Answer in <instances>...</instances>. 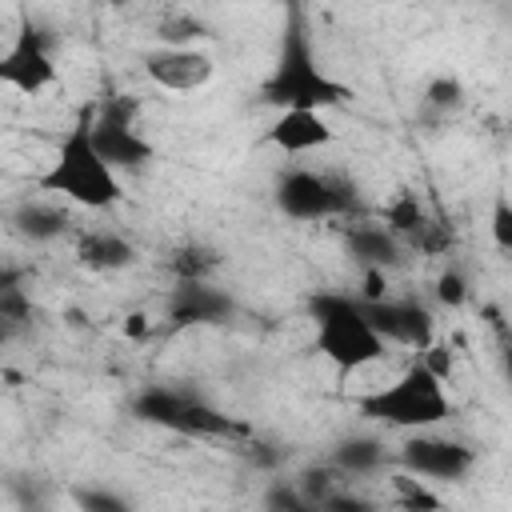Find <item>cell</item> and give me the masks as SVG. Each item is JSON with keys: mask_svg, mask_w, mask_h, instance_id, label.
Wrapping results in <instances>:
<instances>
[{"mask_svg": "<svg viewBox=\"0 0 512 512\" xmlns=\"http://www.w3.org/2000/svg\"><path fill=\"white\" fill-rule=\"evenodd\" d=\"M312 316H316V348L324 360L336 364V372H356L384 356V340L364 320L356 296L320 292L312 300Z\"/></svg>", "mask_w": 512, "mask_h": 512, "instance_id": "3", "label": "cell"}, {"mask_svg": "<svg viewBox=\"0 0 512 512\" xmlns=\"http://www.w3.org/2000/svg\"><path fill=\"white\" fill-rule=\"evenodd\" d=\"M392 492H396V504L404 512H440V496L424 480H416L408 472H396L392 476Z\"/></svg>", "mask_w": 512, "mask_h": 512, "instance_id": "19", "label": "cell"}, {"mask_svg": "<svg viewBox=\"0 0 512 512\" xmlns=\"http://www.w3.org/2000/svg\"><path fill=\"white\" fill-rule=\"evenodd\" d=\"M424 100H428V108H436V112H452V108L464 104V88H460L456 76H436V80L424 88Z\"/></svg>", "mask_w": 512, "mask_h": 512, "instance_id": "25", "label": "cell"}, {"mask_svg": "<svg viewBox=\"0 0 512 512\" xmlns=\"http://www.w3.org/2000/svg\"><path fill=\"white\" fill-rule=\"evenodd\" d=\"M316 512H380V508L360 492H332Z\"/></svg>", "mask_w": 512, "mask_h": 512, "instance_id": "29", "label": "cell"}, {"mask_svg": "<svg viewBox=\"0 0 512 512\" xmlns=\"http://www.w3.org/2000/svg\"><path fill=\"white\" fill-rule=\"evenodd\" d=\"M184 400H188V396H180V392H172V388L152 384V388H140V392H136L132 412H136V420H144V424H156V428L176 432L180 412H184Z\"/></svg>", "mask_w": 512, "mask_h": 512, "instance_id": "16", "label": "cell"}, {"mask_svg": "<svg viewBox=\"0 0 512 512\" xmlns=\"http://www.w3.org/2000/svg\"><path fill=\"white\" fill-rule=\"evenodd\" d=\"M124 332H128V336H144V332H148V316H144V312H132V316L124 320Z\"/></svg>", "mask_w": 512, "mask_h": 512, "instance_id": "31", "label": "cell"}, {"mask_svg": "<svg viewBox=\"0 0 512 512\" xmlns=\"http://www.w3.org/2000/svg\"><path fill=\"white\" fill-rule=\"evenodd\" d=\"M420 364H424L440 384L452 376V352H448L444 344H428V348H424V356H420Z\"/></svg>", "mask_w": 512, "mask_h": 512, "instance_id": "30", "label": "cell"}, {"mask_svg": "<svg viewBox=\"0 0 512 512\" xmlns=\"http://www.w3.org/2000/svg\"><path fill=\"white\" fill-rule=\"evenodd\" d=\"M436 300L448 304V308H460V304L468 300V280H464L456 268L440 272V280H436Z\"/></svg>", "mask_w": 512, "mask_h": 512, "instance_id": "27", "label": "cell"}, {"mask_svg": "<svg viewBox=\"0 0 512 512\" xmlns=\"http://www.w3.org/2000/svg\"><path fill=\"white\" fill-rule=\"evenodd\" d=\"M28 312H32V304H28V296L16 288V284H0V324L8 328V324H24L28 320Z\"/></svg>", "mask_w": 512, "mask_h": 512, "instance_id": "26", "label": "cell"}, {"mask_svg": "<svg viewBox=\"0 0 512 512\" xmlns=\"http://www.w3.org/2000/svg\"><path fill=\"white\" fill-rule=\"evenodd\" d=\"M292 484H296V492H300L312 508H320L332 492H340V488H336V468H304Z\"/></svg>", "mask_w": 512, "mask_h": 512, "instance_id": "23", "label": "cell"}, {"mask_svg": "<svg viewBox=\"0 0 512 512\" xmlns=\"http://www.w3.org/2000/svg\"><path fill=\"white\" fill-rule=\"evenodd\" d=\"M0 84L24 92V96H36L44 88L56 84V64H52V52H48V40L44 32L32 24L28 12H20V28H16V40L12 48L0 56Z\"/></svg>", "mask_w": 512, "mask_h": 512, "instance_id": "7", "label": "cell"}, {"mask_svg": "<svg viewBox=\"0 0 512 512\" xmlns=\"http://www.w3.org/2000/svg\"><path fill=\"white\" fill-rule=\"evenodd\" d=\"M156 36L164 40V48H192V40H204L208 28L188 12H172L156 24Z\"/></svg>", "mask_w": 512, "mask_h": 512, "instance_id": "20", "label": "cell"}, {"mask_svg": "<svg viewBox=\"0 0 512 512\" xmlns=\"http://www.w3.org/2000/svg\"><path fill=\"white\" fill-rule=\"evenodd\" d=\"M216 264H220V260H216V252H212V248H204V244H188V248H180V252L172 256V268H176V276H180V280H204Z\"/></svg>", "mask_w": 512, "mask_h": 512, "instance_id": "22", "label": "cell"}, {"mask_svg": "<svg viewBox=\"0 0 512 512\" xmlns=\"http://www.w3.org/2000/svg\"><path fill=\"white\" fill-rule=\"evenodd\" d=\"M360 312H364V320L376 328V336L384 344L392 340V344H404V348H416V352H424L432 344V312L424 304H416V300H392V296H384V300L360 304Z\"/></svg>", "mask_w": 512, "mask_h": 512, "instance_id": "9", "label": "cell"}, {"mask_svg": "<svg viewBox=\"0 0 512 512\" xmlns=\"http://www.w3.org/2000/svg\"><path fill=\"white\" fill-rule=\"evenodd\" d=\"M92 116H96V104H84L80 116L72 120V128L64 132L52 164L44 168L40 188L76 208H112L124 192H120L116 172L100 160V152L92 144Z\"/></svg>", "mask_w": 512, "mask_h": 512, "instance_id": "1", "label": "cell"}, {"mask_svg": "<svg viewBox=\"0 0 512 512\" xmlns=\"http://www.w3.org/2000/svg\"><path fill=\"white\" fill-rule=\"evenodd\" d=\"M4 340H8V328H4V324H0V348H4Z\"/></svg>", "mask_w": 512, "mask_h": 512, "instance_id": "32", "label": "cell"}, {"mask_svg": "<svg viewBox=\"0 0 512 512\" xmlns=\"http://www.w3.org/2000/svg\"><path fill=\"white\" fill-rule=\"evenodd\" d=\"M476 452L448 436H412L400 444V468L416 480H464Z\"/></svg>", "mask_w": 512, "mask_h": 512, "instance_id": "8", "label": "cell"}, {"mask_svg": "<svg viewBox=\"0 0 512 512\" xmlns=\"http://www.w3.org/2000/svg\"><path fill=\"white\" fill-rule=\"evenodd\" d=\"M168 316L172 324H224L232 316V296L212 288L208 280H180L168 296Z\"/></svg>", "mask_w": 512, "mask_h": 512, "instance_id": "11", "label": "cell"}, {"mask_svg": "<svg viewBox=\"0 0 512 512\" xmlns=\"http://www.w3.org/2000/svg\"><path fill=\"white\" fill-rule=\"evenodd\" d=\"M76 256H80V264L92 268V272H120V268H128V264L136 260V248H132L124 236H116V232H88V236L80 240Z\"/></svg>", "mask_w": 512, "mask_h": 512, "instance_id": "15", "label": "cell"}, {"mask_svg": "<svg viewBox=\"0 0 512 512\" xmlns=\"http://www.w3.org/2000/svg\"><path fill=\"white\" fill-rule=\"evenodd\" d=\"M428 224H432V220L424 216V204L416 200V192H400V196H392V200L384 204V228H388L396 240H412V244H416Z\"/></svg>", "mask_w": 512, "mask_h": 512, "instance_id": "18", "label": "cell"}, {"mask_svg": "<svg viewBox=\"0 0 512 512\" xmlns=\"http://www.w3.org/2000/svg\"><path fill=\"white\" fill-rule=\"evenodd\" d=\"M208 512H236V508H208Z\"/></svg>", "mask_w": 512, "mask_h": 512, "instance_id": "33", "label": "cell"}, {"mask_svg": "<svg viewBox=\"0 0 512 512\" xmlns=\"http://www.w3.org/2000/svg\"><path fill=\"white\" fill-rule=\"evenodd\" d=\"M360 412L388 428H436L440 420H448L452 404L444 396V384L416 360V364H408V372L396 384L364 396Z\"/></svg>", "mask_w": 512, "mask_h": 512, "instance_id": "4", "label": "cell"}, {"mask_svg": "<svg viewBox=\"0 0 512 512\" xmlns=\"http://www.w3.org/2000/svg\"><path fill=\"white\" fill-rule=\"evenodd\" d=\"M92 144L100 152V160L120 172H136L152 160V144L132 128V104L128 100H104L96 104V116H92Z\"/></svg>", "mask_w": 512, "mask_h": 512, "instance_id": "6", "label": "cell"}, {"mask_svg": "<svg viewBox=\"0 0 512 512\" xmlns=\"http://www.w3.org/2000/svg\"><path fill=\"white\" fill-rule=\"evenodd\" d=\"M492 240L500 252L512 248V204L504 196H496V204H492Z\"/></svg>", "mask_w": 512, "mask_h": 512, "instance_id": "28", "label": "cell"}, {"mask_svg": "<svg viewBox=\"0 0 512 512\" xmlns=\"http://www.w3.org/2000/svg\"><path fill=\"white\" fill-rule=\"evenodd\" d=\"M384 464V444L376 436H348L332 448V468L344 476H368Z\"/></svg>", "mask_w": 512, "mask_h": 512, "instance_id": "17", "label": "cell"}, {"mask_svg": "<svg viewBox=\"0 0 512 512\" xmlns=\"http://www.w3.org/2000/svg\"><path fill=\"white\" fill-rule=\"evenodd\" d=\"M72 500L80 512H132V500H124L120 492H112L104 484H76Z\"/></svg>", "mask_w": 512, "mask_h": 512, "instance_id": "21", "label": "cell"}, {"mask_svg": "<svg viewBox=\"0 0 512 512\" xmlns=\"http://www.w3.org/2000/svg\"><path fill=\"white\" fill-rule=\"evenodd\" d=\"M264 512H316V508L296 492V484L276 480V484H268V492H264Z\"/></svg>", "mask_w": 512, "mask_h": 512, "instance_id": "24", "label": "cell"}, {"mask_svg": "<svg viewBox=\"0 0 512 512\" xmlns=\"http://www.w3.org/2000/svg\"><path fill=\"white\" fill-rule=\"evenodd\" d=\"M276 208L292 220H336L356 208V188L336 176L296 168L276 184Z\"/></svg>", "mask_w": 512, "mask_h": 512, "instance_id": "5", "label": "cell"}, {"mask_svg": "<svg viewBox=\"0 0 512 512\" xmlns=\"http://www.w3.org/2000/svg\"><path fill=\"white\" fill-rule=\"evenodd\" d=\"M344 248L356 264H364L368 272H384L392 264H400V240L384 228V224H352L344 232Z\"/></svg>", "mask_w": 512, "mask_h": 512, "instance_id": "13", "label": "cell"}, {"mask_svg": "<svg viewBox=\"0 0 512 512\" xmlns=\"http://www.w3.org/2000/svg\"><path fill=\"white\" fill-rule=\"evenodd\" d=\"M352 96L348 84L332 80L316 56H312V44H308V32L300 24V12H292L288 28H284V40H280V56L272 64V76L264 80L260 88V100L280 108V112H324V108H336Z\"/></svg>", "mask_w": 512, "mask_h": 512, "instance_id": "2", "label": "cell"}, {"mask_svg": "<svg viewBox=\"0 0 512 512\" xmlns=\"http://www.w3.org/2000/svg\"><path fill=\"white\" fill-rule=\"evenodd\" d=\"M332 136H336V128L320 112H300V108L276 112V120L264 132V140L280 152H312V148L332 144Z\"/></svg>", "mask_w": 512, "mask_h": 512, "instance_id": "12", "label": "cell"}, {"mask_svg": "<svg viewBox=\"0 0 512 512\" xmlns=\"http://www.w3.org/2000/svg\"><path fill=\"white\" fill-rule=\"evenodd\" d=\"M144 72L168 92H200L204 84H212L216 64L200 48H156L144 56Z\"/></svg>", "mask_w": 512, "mask_h": 512, "instance_id": "10", "label": "cell"}, {"mask_svg": "<svg viewBox=\"0 0 512 512\" xmlns=\"http://www.w3.org/2000/svg\"><path fill=\"white\" fill-rule=\"evenodd\" d=\"M8 224H12L16 236H24V240H32V244H48V240L64 236L72 220H68V212H64L60 204H48V200H24V204L12 208Z\"/></svg>", "mask_w": 512, "mask_h": 512, "instance_id": "14", "label": "cell"}]
</instances>
